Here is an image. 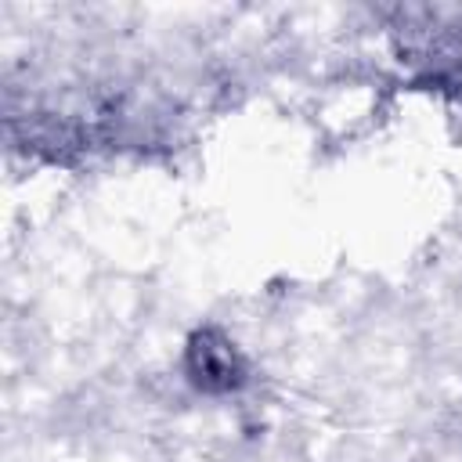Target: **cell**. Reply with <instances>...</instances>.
I'll return each mask as SVG.
<instances>
[{"label":"cell","instance_id":"6da1fadb","mask_svg":"<svg viewBox=\"0 0 462 462\" xmlns=\"http://www.w3.org/2000/svg\"><path fill=\"white\" fill-rule=\"evenodd\" d=\"M188 379L206 393H231L245 383V361L220 328H199L184 354Z\"/></svg>","mask_w":462,"mask_h":462}]
</instances>
